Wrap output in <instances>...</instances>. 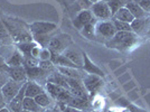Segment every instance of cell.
<instances>
[{"label": "cell", "instance_id": "33", "mask_svg": "<svg viewBox=\"0 0 150 112\" xmlns=\"http://www.w3.org/2000/svg\"><path fill=\"white\" fill-rule=\"evenodd\" d=\"M9 69V66L7 65L6 60L4 58V56L0 55V72H7Z\"/></svg>", "mask_w": 150, "mask_h": 112}, {"label": "cell", "instance_id": "39", "mask_svg": "<svg viewBox=\"0 0 150 112\" xmlns=\"http://www.w3.org/2000/svg\"><path fill=\"white\" fill-rule=\"evenodd\" d=\"M141 0H132V2H137V4H139Z\"/></svg>", "mask_w": 150, "mask_h": 112}, {"label": "cell", "instance_id": "43", "mask_svg": "<svg viewBox=\"0 0 150 112\" xmlns=\"http://www.w3.org/2000/svg\"><path fill=\"white\" fill-rule=\"evenodd\" d=\"M148 35H150V30H149V33H148Z\"/></svg>", "mask_w": 150, "mask_h": 112}, {"label": "cell", "instance_id": "18", "mask_svg": "<svg viewBox=\"0 0 150 112\" xmlns=\"http://www.w3.org/2000/svg\"><path fill=\"white\" fill-rule=\"evenodd\" d=\"M6 63L9 67L20 66V65H23V63H24V56H23V54L16 48V50H13V52L10 53V55L6 58Z\"/></svg>", "mask_w": 150, "mask_h": 112}, {"label": "cell", "instance_id": "32", "mask_svg": "<svg viewBox=\"0 0 150 112\" xmlns=\"http://www.w3.org/2000/svg\"><path fill=\"white\" fill-rule=\"evenodd\" d=\"M139 6L141 7L148 15H150V0H141L139 2Z\"/></svg>", "mask_w": 150, "mask_h": 112}, {"label": "cell", "instance_id": "26", "mask_svg": "<svg viewBox=\"0 0 150 112\" xmlns=\"http://www.w3.org/2000/svg\"><path fill=\"white\" fill-rule=\"evenodd\" d=\"M114 24V27L117 31H132L131 24H128L125 21H120V20H115V19H111Z\"/></svg>", "mask_w": 150, "mask_h": 112}, {"label": "cell", "instance_id": "22", "mask_svg": "<svg viewBox=\"0 0 150 112\" xmlns=\"http://www.w3.org/2000/svg\"><path fill=\"white\" fill-rule=\"evenodd\" d=\"M125 8L131 13V15L134 17V19L142 18V17H146V16H150V15H148V13L144 11L141 7L139 6V4H137V2H132L131 1V2H129L125 6Z\"/></svg>", "mask_w": 150, "mask_h": 112}, {"label": "cell", "instance_id": "9", "mask_svg": "<svg viewBox=\"0 0 150 112\" xmlns=\"http://www.w3.org/2000/svg\"><path fill=\"white\" fill-rule=\"evenodd\" d=\"M131 28L132 31L136 35H138L139 37L148 35V33L150 30V16L134 19L131 23Z\"/></svg>", "mask_w": 150, "mask_h": 112}, {"label": "cell", "instance_id": "42", "mask_svg": "<svg viewBox=\"0 0 150 112\" xmlns=\"http://www.w3.org/2000/svg\"><path fill=\"white\" fill-rule=\"evenodd\" d=\"M88 112H98V111H93V110H92V111H88Z\"/></svg>", "mask_w": 150, "mask_h": 112}, {"label": "cell", "instance_id": "5", "mask_svg": "<svg viewBox=\"0 0 150 112\" xmlns=\"http://www.w3.org/2000/svg\"><path fill=\"white\" fill-rule=\"evenodd\" d=\"M57 29V25L54 23L47 21H36L29 26V31L31 33L33 37L37 36H50L53 37L52 34Z\"/></svg>", "mask_w": 150, "mask_h": 112}, {"label": "cell", "instance_id": "20", "mask_svg": "<svg viewBox=\"0 0 150 112\" xmlns=\"http://www.w3.org/2000/svg\"><path fill=\"white\" fill-rule=\"evenodd\" d=\"M23 109L30 112H44L46 110L39 106L34 98H27V96H25L23 102Z\"/></svg>", "mask_w": 150, "mask_h": 112}, {"label": "cell", "instance_id": "29", "mask_svg": "<svg viewBox=\"0 0 150 112\" xmlns=\"http://www.w3.org/2000/svg\"><path fill=\"white\" fill-rule=\"evenodd\" d=\"M52 57V52L48 48H43L40 50L39 53V61H50Z\"/></svg>", "mask_w": 150, "mask_h": 112}, {"label": "cell", "instance_id": "40", "mask_svg": "<svg viewBox=\"0 0 150 112\" xmlns=\"http://www.w3.org/2000/svg\"><path fill=\"white\" fill-rule=\"evenodd\" d=\"M102 1H104V2H106V4H109V2L112 1V0H102Z\"/></svg>", "mask_w": 150, "mask_h": 112}, {"label": "cell", "instance_id": "21", "mask_svg": "<svg viewBox=\"0 0 150 112\" xmlns=\"http://www.w3.org/2000/svg\"><path fill=\"white\" fill-rule=\"evenodd\" d=\"M112 19L120 20V21H125V23H128V24H131L132 21L134 20V17L132 16L131 13H130L125 7H122V8H120L119 10L114 13V16L112 17Z\"/></svg>", "mask_w": 150, "mask_h": 112}, {"label": "cell", "instance_id": "36", "mask_svg": "<svg viewBox=\"0 0 150 112\" xmlns=\"http://www.w3.org/2000/svg\"><path fill=\"white\" fill-rule=\"evenodd\" d=\"M0 112H11L9 110V108L8 106H2V108H0Z\"/></svg>", "mask_w": 150, "mask_h": 112}, {"label": "cell", "instance_id": "23", "mask_svg": "<svg viewBox=\"0 0 150 112\" xmlns=\"http://www.w3.org/2000/svg\"><path fill=\"white\" fill-rule=\"evenodd\" d=\"M96 23H98V20L93 18V20L91 23H88V25H85L80 30L82 35L88 39H94L95 38V25H96Z\"/></svg>", "mask_w": 150, "mask_h": 112}, {"label": "cell", "instance_id": "31", "mask_svg": "<svg viewBox=\"0 0 150 112\" xmlns=\"http://www.w3.org/2000/svg\"><path fill=\"white\" fill-rule=\"evenodd\" d=\"M9 80H10V77H9L7 72H0V90Z\"/></svg>", "mask_w": 150, "mask_h": 112}, {"label": "cell", "instance_id": "3", "mask_svg": "<svg viewBox=\"0 0 150 112\" xmlns=\"http://www.w3.org/2000/svg\"><path fill=\"white\" fill-rule=\"evenodd\" d=\"M117 34V29L114 27L112 20L98 21L95 25V38H101L106 43Z\"/></svg>", "mask_w": 150, "mask_h": 112}, {"label": "cell", "instance_id": "44", "mask_svg": "<svg viewBox=\"0 0 150 112\" xmlns=\"http://www.w3.org/2000/svg\"><path fill=\"white\" fill-rule=\"evenodd\" d=\"M0 48H1V43H0Z\"/></svg>", "mask_w": 150, "mask_h": 112}, {"label": "cell", "instance_id": "17", "mask_svg": "<svg viewBox=\"0 0 150 112\" xmlns=\"http://www.w3.org/2000/svg\"><path fill=\"white\" fill-rule=\"evenodd\" d=\"M69 106H73V108H76V109H80L82 111H86L91 108V104H90V101L88 99H82V98H76V96H71V99L67 101V103H65Z\"/></svg>", "mask_w": 150, "mask_h": 112}, {"label": "cell", "instance_id": "11", "mask_svg": "<svg viewBox=\"0 0 150 112\" xmlns=\"http://www.w3.org/2000/svg\"><path fill=\"white\" fill-rule=\"evenodd\" d=\"M93 18L94 17L91 13V10H81L73 20V25L76 29L81 30L84 26L88 25V23H91L93 20Z\"/></svg>", "mask_w": 150, "mask_h": 112}, {"label": "cell", "instance_id": "4", "mask_svg": "<svg viewBox=\"0 0 150 112\" xmlns=\"http://www.w3.org/2000/svg\"><path fill=\"white\" fill-rule=\"evenodd\" d=\"M45 91L50 95V98L56 102H64L67 103V101L71 99L72 94L64 87L57 85L55 83L46 82L45 83Z\"/></svg>", "mask_w": 150, "mask_h": 112}, {"label": "cell", "instance_id": "8", "mask_svg": "<svg viewBox=\"0 0 150 112\" xmlns=\"http://www.w3.org/2000/svg\"><path fill=\"white\" fill-rule=\"evenodd\" d=\"M83 85L85 87V90L88 91V93H95L103 86L104 82L103 77H101L99 75L95 74H85L83 77Z\"/></svg>", "mask_w": 150, "mask_h": 112}, {"label": "cell", "instance_id": "2", "mask_svg": "<svg viewBox=\"0 0 150 112\" xmlns=\"http://www.w3.org/2000/svg\"><path fill=\"white\" fill-rule=\"evenodd\" d=\"M72 44L73 40L69 34H58L52 37L47 48L54 54H63Z\"/></svg>", "mask_w": 150, "mask_h": 112}, {"label": "cell", "instance_id": "37", "mask_svg": "<svg viewBox=\"0 0 150 112\" xmlns=\"http://www.w3.org/2000/svg\"><path fill=\"white\" fill-rule=\"evenodd\" d=\"M131 1H132V0H120V2L122 4V6H123V7H125L128 4H129V2H131Z\"/></svg>", "mask_w": 150, "mask_h": 112}, {"label": "cell", "instance_id": "30", "mask_svg": "<svg viewBox=\"0 0 150 112\" xmlns=\"http://www.w3.org/2000/svg\"><path fill=\"white\" fill-rule=\"evenodd\" d=\"M77 5L80 6L81 10H90L93 4L90 0H77Z\"/></svg>", "mask_w": 150, "mask_h": 112}, {"label": "cell", "instance_id": "34", "mask_svg": "<svg viewBox=\"0 0 150 112\" xmlns=\"http://www.w3.org/2000/svg\"><path fill=\"white\" fill-rule=\"evenodd\" d=\"M44 112H62L61 111V109L58 108V106H57V103L55 104L54 106H52V108H48V109H46Z\"/></svg>", "mask_w": 150, "mask_h": 112}, {"label": "cell", "instance_id": "41", "mask_svg": "<svg viewBox=\"0 0 150 112\" xmlns=\"http://www.w3.org/2000/svg\"><path fill=\"white\" fill-rule=\"evenodd\" d=\"M20 112H30V111H27V110H24V109H23V110H21Z\"/></svg>", "mask_w": 150, "mask_h": 112}, {"label": "cell", "instance_id": "7", "mask_svg": "<svg viewBox=\"0 0 150 112\" xmlns=\"http://www.w3.org/2000/svg\"><path fill=\"white\" fill-rule=\"evenodd\" d=\"M26 82H16V81H13V80H9L4 86L1 87L0 91L2 93V96H4V100H5L6 104H8L18 94L20 89L23 87V85L25 84Z\"/></svg>", "mask_w": 150, "mask_h": 112}, {"label": "cell", "instance_id": "28", "mask_svg": "<svg viewBox=\"0 0 150 112\" xmlns=\"http://www.w3.org/2000/svg\"><path fill=\"white\" fill-rule=\"evenodd\" d=\"M56 103L62 112H84V111H82V110H80V109H76V108L67 106V104H65L64 102H56Z\"/></svg>", "mask_w": 150, "mask_h": 112}, {"label": "cell", "instance_id": "27", "mask_svg": "<svg viewBox=\"0 0 150 112\" xmlns=\"http://www.w3.org/2000/svg\"><path fill=\"white\" fill-rule=\"evenodd\" d=\"M108 6H109L110 10H111L112 17L114 16V13L119 10L120 8H122V7H123L122 6V4L120 2V0H112V1H110V2L108 4Z\"/></svg>", "mask_w": 150, "mask_h": 112}, {"label": "cell", "instance_id": "1", "mask_svg": "<svg viewBox=\"0 0 150 112\" xmlns=\"http://www.w3.org/2000/svg\"><path fill=\"white\" fill-rule=\"evenodd\" d=\"M139 40V36L133 31H117V34L105 43L106 47L120 52H127Z\"/></svg>", "mask_w": 150, "mask_h": 112}, {"label": "cell", "instance_id": "38", "mask_svg": "<svg viewBox=\"0 0 150 112\" xmlns=\"http://www.w3.org/2000/svg\"><path fill=\"white\" fill-rule=\"evenodd\" d=\"M92 4H95V2H98V1H100V0H90Z\"/></svg>", "mask_w": 150, "mask_h": 112}, {"label": "cell", "instance_id": "35", "mask_svg": "<svg viewBox=\"0 0 150 112\" xmlns=\"http://www.w3.org/2000/svg\"><path fill=\"white\" fill-rule=\"evenodd\" d=\"M6 102H5V100H4V96H2V93H1V91H0V108H2V106H6Z\"/></svg>", "mask_w": 150, "mask_h": 112}, {"label": "cell", "instance_id": "19", "mask_svg": "<svg viewBox=\"0 0 150 112\" xmlns=\"http://www.w3.org/2000/svg\"><path fill=\"white\" fill-rule=\"evenodd\" d=\"M35 101H36L42 108H44V109H48V108H52V106H54L56 104V101H54V100L52 99L50 95L47 93L46 91L43 92L42 94L37 95V96L35 98Z\"/></svg>", "mask_w": 150, "mask_h": 112}, {"label": "cell", "instance_id": "14", "mask_svg": "<svg viewBox=\"0 0 150 112\" xmlns=\"http://www.w3.org/2000/svg\"><path fill=\"white\" fill-rule=\"evenodd\" d=\"M63 55L66 56L69 61L74 63L79 69H82V67H83V55H82V52L74 48L73 44L63 53Z\"/></svg>", "mask_w": 150, "mask_h": 112}, {"label": "cell", "instance_id": "6", "mask_svg": "<svg viewBox=\"0 0 150 112\" xmlns=\"http://www.w3.org/2000/svg\"><path fill=\"white\" fill-rule=\"evenodd\" d=\"M90 10L93 15V17L98 21H104V20L112 19V13H111V10L108 6V4L102 1V0L93 4Z\"/></svg>", "mask_w": 150, "mask_h": 112}, {"label": "cell", "instance_id": "16", "mask_svg": "<svg viewBox=\"0 0 150 112\" xmlns=\"http://www.w3.org/2000/svg\"><path fill=\"white\" fill-rule=\"evenodd\" d=\"M43 92H45V89L39 83H37L36 81H31V80L27 81L25 96H27V98H34L35 99L37 95L42 94Z\"/></svg>", "mask_w": 150, "mask_h": 112}, {"label": "cell", "instance_id": "25", "mask_svg": "<svg viewBox=\"0 0 150 112\" xmlns=\"http://www.w3.org/2000/svg\"><path fill=\"white\" fill-rule=\"evenodd\" d=\"M0 43H4V45H8L11 43V36L1 20H0Z\"/></svg>", "mask_w": 150, "mask_h": 112}, {"label": "cell", "instance_id": "13", "mask_svg": "<svg viewBox=\"0 0 150 112\" xmlns=\"http://www.w3.org/2000/svg\"><path fill=\"white\" fill-rule=\"evenodd\" d=\"M7 73L9 75L10 80L16 82H26L28 81L27 77V73H26V69L24 65L20 66H13V67H9Z\"/></svg>", "mask_w": 150, "mask_h": 112}, {"label": "cell", "instance_id": "12", "mask_svg": "<svg viewBox=\"0 0 150 112\" xmlns=\"http://www.w3.org/2000/svg\"><path fill=\"white\" fill-rule=\"evenodd\" d=\"M26 84H27V82H26L25 84L23 85V87L20 89V91L18 92V94L7 104V106L9 108V110L11 112H20L23 110V102H24V99H25Z\"/></svg>", "mask_w": 150, "mask_h": 112}, {"label": "cell", "instance_id": "10", "mask_svg": "<svg viewBox=\"0 0 150 112\" xmlns=\"http://www.w3.org/2000/svg\"><path fill=\"white\" fill-rule=\"evenodd\" d=\"M82 55H83V67H82V69L86 74H95L101 76V77H104V72L90 60V57L85 52H82Z\"/></svg>", "mask_w": 150, "mask_h": 112}, {"label": "cell", "instance_id": "15", "mask_svg": "<svg viewBox=\"0 0 150 112\" xmlns=\"http://www.w3.org/2000/svg\"><path fill=\"white\" fill-rule=\"evenodd\" d=\"M56 69L66 77L71 79H77V80H83L85 76V72L82 69H75V67H66V66H56Z\"/></svg>", "mask_w": 150, "mask_h": 112}, {"label": "cell", "instance_id": "24", "mask_svg": "<svg viewBox=\"0 0 150 112\" xmlns=\"http://www.w3.org/2000/svg\"><path fill=\"white\" fill-rule=\"evenodd\" d=\"M38 45L36 42H28V43H18L16 44V48L23 54V56H31L33 48Z\"/></svg>", "mask_w": 150, "mask_h": 112}]
</instances>
